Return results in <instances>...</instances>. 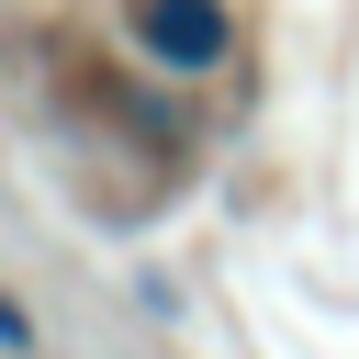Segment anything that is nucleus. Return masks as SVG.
Listing matches in <instances>:
<instances>
[{"instance_id": "f257e3e1", "label": "nucleus", "mask_w": 359, "mask_h": 359, "mask_svg": "<svg viewBox=\"0 0 359 359\" xmlns=\"http://www.w3.org/2000/svg\"><path fill=\"white\" fill-rule=\"evenodd\" d=\"M135 34H146V56H157V67H213L236 22H224V0H146V11H135Z\"/></svg>"}, {"instance_id": "f03ea898", "label": "nucleus", "mask_w": 359, "mask_h": 359, "mask_svg": "<svg viewBox=\"0 0 359 359\" xmlns=\"http://www.w3.org/2000/svg\"><path fill=\"white\" fill-rule=\"evenodd\" d=\"M0 348H34V325H22V303L0 292Z\"/></svg>"}]
</instances>
